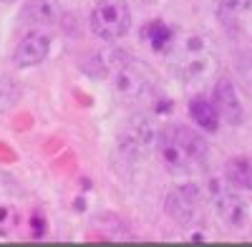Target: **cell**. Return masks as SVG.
I'll return each instance as SVG.
<instances>
[{"label":"cell","instance_id":"16","mask_svg":"<svg viewBox=\"0 0 252 247\" xmlns=\"http://www.w3.org/2000/svg\"><path fill=\"white\" fill-rule=\"evenodd\" d=\"M15 224H18V217H15V212H13L10 207H3V210H0V230H3V232H10Z\"/></svg>","mask_w":252,"mask_h":247},{"label":"cell","instance_id":"11","mask_svg":"<svg viewBox=\"0 0 252 247\" xmlns=\"http://www.w3.org/2000/svg\"><path fill=\"white\" fill-rule=\"evenodd\" d=\"M189 116H192V121L202 131H209V134L217 131L220 121H222L217 109H215V104L209 98H204V96H194L192 101H189Z\"/></svg>","mask_w":252,"mask_h":247},{"label":"cell","instance_id":"4","mask_svg":"<svg viewBox=\"0 0 252 247\" xmlns=\"http://www.w3.org/2000/svg\"><path fill=\"white\" fill-rule=\"evenodd\" d=\"M91 31L101 40H119L131 31V8L126 0H98L91 10Z\"/></svg>","mask_w":252,"mask_h":247},{"label":"cell","instance_id":"7","mask_svg":"<svg viewBox=\"0 0 252 247\" xmlns=\"http://www.w3.org/2000/svg\"><path fill=\"white\" fill-rule=\"evenodd\" d=\"M199 207H202V192L197 184H182L166 197V212L177 224H184V227L197 222Z\"/></svg>","mask_w":252,"mask_h":247},{"label":"cell","instance_id":"12","mask_svg":"<svg viewBox=\"0 0 252 247\" xmlns=\"http://www.w3.org/2000/svg\"><path fill=\"white\" fill-rule=\"evenodd\" d=\"M224 182L232 184L240 192H250L252 189V164L245 156H235L224 164Z\"/></svg>","mask_w":252,"mask_h":247},{"label":"cell","instance_id":"9","mask_svg":"<svg viewBox=\"0 0 252 247\" xmlns=\"http://www.w3.org/2000/svg\"><path fill=\"white\" fill-rule=\"evenodd\" d=\"M212 104L220 114V119H224L227 124H232V126H237V124H242L245 119V111H242V101L237 96V89L229 78H220L217 86H215V98Z\"/></svg>","mask_w":252,"mask_h":247},{"label":"cell","instance_id":"5","mask_svg":"<svg viewBox=\"0 0 252 247\" xmlns=\"http://www.w3.org/2000/svg\"><path fill=\"white\" fill-rule=\"evenodd\" d=\"M157 136H159V129L154 126L152 116L139 114L124 126V131L119 136V149L126 159L139 161L152 152V147L157 144Z\"/></svg>","mask_w":252,"mask_h":247},{"label":"cell","instance_id":"10","mask_svg":"<svg viewBox=\"0 0 252 247\" xmlns=\"http://www.w3.org/2000/svg\"><path fill=\"white\" fill-rule=\"evenodd\" d=\"M61 18V5L56 0H28L20 13V23L26 26H56Z\"/></svg>","mask_w":252,"mask_h":247},{"label":"cell","instance_id":"3","mask_svg":"<svg viewBox=\"0 0 252 247\" xmlns=\"http://www.w3.org/2000/svg\"><path fill=\"white\" fill-rule=\"evenodd\" d=\"M116 63H111V84L114 93L121 101L129 104H141L149 101L157 91V73L149 63L139 58H131L129 53H116Z\"/></svg>","mask_w":252,"mask_h":247},{"label":"cell","instance_id":"8","mask_svg":"<svg viewBox=\"0 0 252 247\" xmlns=\"http://www.w3.org/2000/svg\"><path fill=\"white\" fill-rule=\"evenodd\" d=\"M51 53V38L46 33H28L13 51V66L15 68H31L43 63Z\"/></svg>","mask_w":252,"mask_h":247},{"label":"cell","instance_id":"13","mask_svg":"<svg viewBox=\"0 0 252 247\" xmlns=\"http://www.w3.org/2000/svg\"><path fill=\"white\" fill-rule=\"evenodd\" d=\"M141 35H144V40H146V43H149L154 51H164V53L172 48L174 38H177L164 23H159V20H154V23L146 26V28L141 31Z\"/></svg>","mask_w":252,"mask_h":247},{"label":"cell","instance_id":"15","mask_svg":"<svg viewBox=\"0 0 252 247\" xmlns=\"http://www.w3.org/2000/svg\"><path fill=\"white\" fill-rule=\"evenodd\" d=\"M237 73H240V81H242L245 91L252 96V58H245V61H240Z\"/></svg>","mask_w":252,"mask_h":247},{"label":"cell","instance_id":"1","mask_svg":"<svg viewBox=\"0 0 252 247\" xmlns=\"http://www.w3.org/2000/svg\"><path fill=\"white\" fill-rule=\"evenodd\" d=\"M157 152L166 169L177 174L197 172L207 161V141L199 131L189 126H166L157 136Z\"/></svg>","mask_w":252,"mask_h":247},{"label":"cell","instance_id":"14","mask_svg":"<svg viewBox=\"0 0 252 247\" xmlns=\"http://www.w3.org/2000/svg\"><path fill=\"white\" fill-rule=\"evenodd\" d=\"M252 0H217V13L222 20H235L242 13H247Z\"/></svg>","mask_w":252,"mask_h":247},{"label":"cell","instance_id":"17","mask_svg":"<svg viewBox=\"0 0 252 247\" xmlns=\"http://www.w3.org/2000/svg\"><path fill=\"white\" fill-rule=\"evenodd\" d=\"M0 3H13V0H0Z\"/></svg>","mask_w":252,"mask_h":247},{"label":"cell","instance_id":"2","mask_svg":"<svg viewBox=\"0 0 252 247\" xmlns=\"http://www.w3.org/2000/svg\"><path fill=\"white\" fill-rule=\"evenodd\" d=\"M166 53L172 56V66H174L179 81H184V84H189V86L204 84V81H209V76L217 71L215 48L199 33H189L184 38H174L172 48Z\"/></svg>","mask_w":252,"mask_h":247},{"label":"cell","instance_id":"6","mask_svg":"<svg viewBox=\"0 0 252 247\" xmlns=\"http://www.w3.org/2000/svg\"><path fill=\"white\" fill-rule=\"evenodd\" d=\"M215 212L220 217V222L229 230H245L250 224V217H252V210H250V202L240 194V189H235L232 184L227 187H215Z\"/></svg>","mask_w":252,"mask_h":247}]
</instances>
